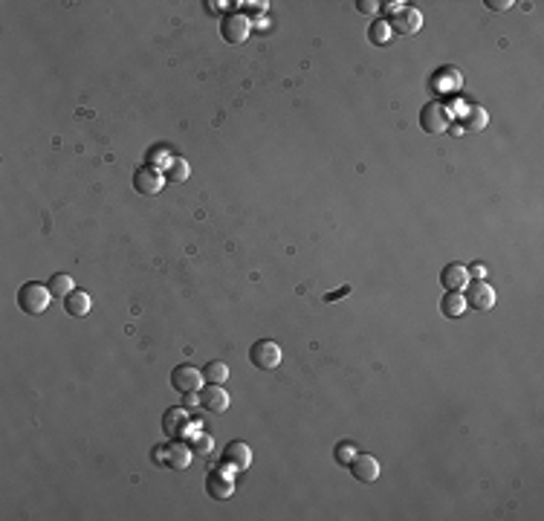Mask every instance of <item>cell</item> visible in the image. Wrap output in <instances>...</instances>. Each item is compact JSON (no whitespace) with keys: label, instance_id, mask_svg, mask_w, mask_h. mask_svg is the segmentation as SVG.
<instances>
[{"label":"cell","instance_id":"1","mask_svg":"<svg viewBox=\"0 0 544 521\" xmlns=\"http://www.w3.org/2000/svg\"><path fill=\"white\" fill-rule=\"evenodd\" d=\"M49 287L47 284H38V281H26L20 290H18V308L29 316H41L47 308H49Z\"/></svg>","mask_w":544,"mask_h":521},{"label":"cell","instance_id":"2","mask_svg":"<svg viewBox=\"0 0 544 521\" xmlns=\"http://www.w3.org/2000/svg\"><path fill=\"white\" fill-rule=\"evenodd\" d=\"M249 359H252V365L258 368V371H272V368L281 365V348L272 339H258L249 348Z\"/></svg>","mask_w":544,"mask_h":521},{"label":"cell","instance_id":"3","mask_svg":"<svg viewBox=\"0 0 544 521\" xmlns=\"http://www.w3.org/2000/svg\"><path fill=\"white\" fill-rule=\"evenodd\" d=\"M252 33V21L247 15H240V12H229L223 15L220 21V35L229 41V44H244Z\"/></svg>","mask_w":544,"mask_h":521},{"label":"cell","instance_id":"4","mask_svg":"<svg viewBox=\"0 0 544 521\" xmlns=\"http://www.w3.org/2000/svg\"><path fill=\"white\" fill-rule=\"evenodd\" d=\"M449 110H446V105H440V102H426L422 105V110H420V125H422V131L426 134H443V131H449Z\"/></svg>","mask_w":544,"mask_h":521},{"label":"cell","instance_id":"5","mask_svg":"<svg viewBox=\"0 0 544 521\" xmlns=\"http://www.w3.org/2000/svg\"><path fill=\"white\" fill-rule=\"evenodd\" d=\"M154 461L168 469H189L191 464V449L186 443H168L162 449H154Z\"/></svg>","mask_w":544,"mask_h":521},{"label":"cell","instance_id":"6","mask_svg":"<svg viewBox=\"0 0 544 521\" xmlns=\"http://www.w3.org/2000/svg\"><path fill=\"white\" fill-rule=\"evenodd\" d=\"M466 308H472V310H483V313H487V310H492L495 308V290L487 284V281H469L466 284Z\"/></svg>","mask_w":544,"mask_h":521},{"label":"cell","instance_id":"7","mask_svg":"<svg viewBox=\"0 0 544 521\" xmlns=\"http://www.w3.org/2000/svg\"><path fill=\"white\" fill-rule=\"evenodd\" d=\"M388 23H391V29H394V33H400V35H414V33H420V26H422V15H420L417 6L403 4L394 15H391Z\"/></svg>","mask_w":544,"mask_h":521},{"label":"cell","instance_id":"8","mask_svg":"<svg viewBox=\"0 0 544 521\" xmlns=\"http://www.w3.org/2000/svg\"><path fill=\"white\" fill-rule=\"evenodd\" d=\"M220 464L229 467V469H235V472H244V469H249V464H252V452H249L247 443L232 440V443L223 449V455H220Z\"/></svg>","mask_w":544,"mask_h":521},{"label":"cell","instance_id":"9","mask_svg":"<svg viewBox=\"0 0 544 521\" xmlns=\"http://www.w3.org/2000/svg\"><path fill=\"white\" fill-rule=\"evenodd\" d=\"M203 382H206V380H203V371H197L194 365H179V368H174V374H171V385H174L177 391H183V394L200 391Z\"/></svg>","mask_w":544,"mask_h":521},{"label":"cell","instance_id":"10","mask_svg":"<svg viewBox=\"0 0 544 521\" xmlns=\"http://www.w3.org/2000/svg\"><path fill=\"white\" fill-rule=\"evenodd\" d=\"M134 189L142 192V194L162 192V171H157L154 165H139L134 171Z\"/></svg>","mask_w":544,"mask_h":521},{"label":"cell","instance_id":"11","mask_svg":"<svg viewBox=\"0 0 544 521\" xmlns=\"http://www.w3.org/2000/svg\"><path fill=\"white\" fill-rule=\"evenodd\" d=\"M350 472H353V478L362 481V484H374V481L379 478V461H377L374 455H359V452H356V457L350 461Z\"/></svg>","mask_w":544,"mask_h":521},{"label":"cell","instance_id":"12","mask_svg":"<svg viewBox=\"0 0 544 521\" xmlns=\"http://www.w3.org/2000/svg\"><path fill=\"white\" fill-rule=\"evenodd\" d=\"M200 406H203L206 411H211V414H223V411L229 409V394L223 391V385L206 382V388H203V394H200Z\"/></svg>","mask_w":544,"mask_h":521},{"label":"cell","instance_id":"13","mask_svg":"<svg viewBox=\"0 0 544 521\" xmlns=\"http://www.w3.org/2000/svg\"><path fill=\"white\" fill-rule=\"evenodd\" d=\"M206 493H208L211 498H218V501H226V498L235 493V484H232V478H226L223 472H208V478H206Z\"/></svg>","mask_w":544,"mask_h":521},{"label":"cell","instance_id":"14","mask_svg":"<svg viewBox=\"0 0 544 521\" xmlns=\"http://www.w3.org/2000/svg\"><path fill=\"white\" fill-rule=\"evenodd\" d=\"M440 284H443L446 290H463V287L469 284L466 267H461V264H446L443 272H440Z\"/></svg>","mask_w":544,"mask_h":521},{"label":"cell","instance_id":"15","mask_svg":"<svg viewBox=\"0 0 544 521\" xmlns=\"http://www.w3.org/2000/svg\"><path fill=\"white\" fill-rule=\"evenodd\" d=\"M440 310H443L446 319H461V316L469 310L463 293H461V290H446V295H443V301H440Z\"/></svg>","mask_w":544,"mask_h":521},{"label":"cell","instance_id":"16","mask_svg":"<svg viewBox=\"0 0 544 521\" xmlns=\"http://www.w3.org/2000/svg\"><path fill=\"white\" fill-rule=\"evenodd\" d=\"M64 310L70 313V316H87L90 310H93V298H90L84 290H73L67 298H64Z\"/></svg>","mask_w":544,"mask_h":521},{"label":"cell","instance_id":"17","mask_svg":"<svg viewBox=\"0 0 544 521\" xmlns=\"http://www.w3.org/2000/svg\"><path fill=\"white\" fill-rule=\"evenodd\" d=\"M162 423H165V435L168 438H179L186 432V423H189V417H186V411L183 409H168L165 411V417H162Z\"/></svg>","mask_w":544,"mask_h":521},{"label":"cell","instance_id":"18","mask_svg":"<svg viewBox=\"0 0 544 521\" xmlns=\"http://www.w3.org/2000/svg\"><path fill=\"white\" fill-rule=\"evenodd\" d=\"M47 287H49V293H52V298H61V301H64V298H67V295H70V293L76 290V281L70 279V275H67V272H55V275H52V279L47 281Z\"/></svg>","mask_w":544,"mask_h":521},{"label":"cell","instance_id":"19","mask_svg":"<svg viewBox=\"0 0 544 521\" xmlns=\"http://www.w3.org/2000/svg\"><path fill=\"white\" fill-rule=\"evenodd\" d=\"M203 380L211 382V385H223V382L229 380V365L220 362V359L206 362V368H203Z\"/></svg>","mask_w":544,"mask_h":521},{"label":"cell","instance_id":"20","mask_svg":"<svg viewBox=\"0 0 544 521\" xmlns=\"http://www.w3.org/2000/svg\"><path fill=\"white\" fill-rule=\"evenodd\" d=\"M368 38H371V44L385 47V44H391V38H394V29H391L388 21H374L368 29Z\"/></svg>","mask_w":544,"mask_h":521},{"label":"cell","instance_id":"21","mask_svg":"<svg viewBox=\"0 0 544 521\" xmlns=\"http://www.w3.org/2000/svg\"><path fill=\"white\" fill-rule=\"evenodd\" d=\"M333 457H336V464H342V467H350V461L356 457V443H350V440H342V443H336V449H333Z\"/></svg>","mask_w":544,"mask_h":521},{"label":"cell","instance_id":"22","mask_svg":"<svg viewBox=\"0 0 544 521\" xmlns=\"http://www.w3.org/2000/svg\"><path fill=\"white\" fill-rule=\"evenodd\" d=\"M171 182H183L186 177H189V163L186 160H174L171 165H168V174H165Z\"/></svg>","mask_w":544,"mask_h":521},{"label":"cell","instance_id":"23","mask_svg":"<svg viewBox=\"0 0 544 521\" xmlns=\"http://www.w3.org/2000/svg\"><path fill=\"white\" fill-rule=\"evenodd\" d=\"M350 290H353L350 284H342V287H339V290H333V293H324V301H327V304H330V301H339V298L350 295Z\"/></svg>","mask_w":544,"mask_h":521},{"label":"cell","instance_id":"24","mask_svg":"<svg viewBox=\"0 0 544 521\" xmlns=\"http://www.w3.org/2000/svg\"><path fill=\"white\" fill-rule=\"evenodd\" d=\"M487 6H490L492 12H507V9L512 6V0H487Z\"/></svg>","mask_w":544,"mask_h":521},{"label":"cell","instance_id":"25","mask_svg":"<svg viewBox=\"0 0 544 521\" xmlns=\"http://www.w3.org/2000/svg\"><path fill=\"white\" fill-rule=\"evenodd\" d=\"M194 446H197V452L208 455V452H211V438H208V435H200V438L194 440Z\"/></svg>","mask_w":544,"mask_h":521},{"label":"cell","instance_id":"26","mask_svg":"<svg viewBox=\"0 0 544 521\" xmlns=\"http://www.w3.org/2000/svg\"><path fill=\"white\" fill-rule=\"evenodd\" d=\"M377 6H379V4H374V0H359V4H356V9H359V12H365V15L377 12Z\"/></svg>","mask_w":544,"mask_h":521},{"label":"cell","instance_id":"27","mask_svg":"<svg viewBox=\"0 0 544 521\" xmlns=\"http://www.w3.org/2000/svg\"><path fill=\"white\" fill-rule=\"evenodd\" d=\"M466 272H472V275H478V279H483V272H487V269H483L480 264H472V267H469Z\"/></svg>","mask_w":544,"mask_h":521}]
</instances>
